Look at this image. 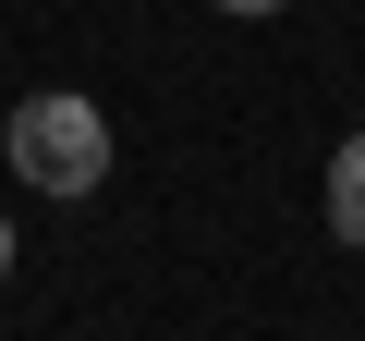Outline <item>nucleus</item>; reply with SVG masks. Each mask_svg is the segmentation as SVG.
Masks as SVG:
<instances>
[{"mask_svg":"<svg viewBox=\"0 0 365 341\" xmlns=\"http://www.w3.org/2000/svg\"><path fill=\"white\" fill-rule=\"evenodd\" d=\"M0 146H13V170H25L37 195H98V183H110V122H98V98H73V86H61V98H25Z\"/></svg>","mask_w":365,"mask_h":341,"instance_id":"f257e3e1","label":"nucleus"},{"mask_svg":"<svg viewBox=\"0 0 365 341\" xmlns=\"http://www.w3.org/2000/svg\"><path fill=\"white\" fill-rule=\"evenodd\" d=\"M329 232H341V244H365V134L329 158Z\"/></svg>","mask_w":365,"mask_h":341,"instance_id":"f03ea898","label":"nucleus"},{"mask_svg":"<svg viewBox=\"0 0 365 341\" xmlns=\"http://www.w3.org/2000/svg\"><path fill=\"white\" fill-rule=\"evenodd\" d=\"M220 13H280V0H220Z\"/></svg>","mask_w":365,"mask_h":341,"instance_id":"7ed1b4c3","label":"nucleus"},{"mask_svg":"<svg viewBox=\"0 0 365 341\" xmlns=\"http://www.w3.org/2000/svg\"><path fill=\"white\" fill-rule=\"evenodd\" d=\"M0 280H13V220H0Z\"/></svg>","mask_w":365,"mask_h":341,"instance_id":"20e7f679","label":"nucleus"}]
</instances>
